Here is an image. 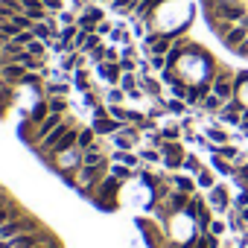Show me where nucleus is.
I'll list each match as a JSON object with an SVG mask.
<instances>
[{
	"instance_id": "29",
	"label": "nucleus",
	"mask_w": 248,
	"mask_h": 248,
	"mask_svg": "<svg viewBox=\"0 0 248 248\" xmlns=\"http://www.w3.org/2000/svg\"><path fill=\"white\" fill-rule=\"evenodd\" d=\"M245 6H248V3H245Z\"/></svg>"
},
{
	"instance_id": "26",
	"label": "nucleus",
	"mask_w": 248,
	"mask_h": 248,
	"mask_svg": "<svg viewBox=\"0 0 248 248\" xmlns=\"http://www.w3.org/2000/svg\"><path fill=\"white\" fill-rule=\"evenodd\" d=\"M239 3H248V0H239Z\"/></svg>"
},
{
	"instance_id": "15",
	"label": "nucleus",
	"mask_w": 248,
	"mask_h": 248,
	"mask_svg": "<svg viewBox=\"0 0 248 248\" xmlns=\"http://www.w3.org/2000/svg\"><path fill=\"white\" fill-rule=\"evenodd\" d=\"M135 85H138V79H135V73H123V76H120V88H123V91H126V93H132V91H138Z\"/></svg>"
},
{
	"instance_id": "23",
	"label": "nucleus",
	"mask_w": 248,
	"mask_h": 248,
	"mask_svg": "<svg viewBox=\"0 0 248 248\" xmlns=\"http://www.w3.org/2000/svg\"><path fill=\"white\" fill-rule=\"evenodd\" d=\"M225 228H228V222L216 219V222H210V228H207V231H210V233H216V236H222V233H225Z\"/></svg>"
},
{
	"instance_id": "13",
	"label": "nucleus",
	"mask_w": 248,
	"mask_h": 248,
	"mask_svg": "<svg viewBox=\"0 0 248 248\" xmlns=\"http://www.w3.org/2000/svg\"><path fill=\"white\" fill-rule=\"evenodd\" d=\"M196 184H199L202 190H213V187H216V184H213V172H210V170H202V172L196 175Z\"/></svg>"
},
{
	"instance_id": "7",
	"label": "nucleus",
	"mask_w": 248,
	"mask_h": 248,
	"mask_svg": "<svg viewBox=\"0 0 248 248\" xmlns=\"http://www.w3.org/2000/svg\"><path fill=\"white\" fill-rule=\"evenodd\" d=\"M199 108H202L204 114H219V111L225 108V99H219V96H216V93L210 91V93H207V96L202 99V105H199Z\"/></svg>"
},
{
	"instance_id": "1",
	"label": "nucleus",
	"mask_w": 248,
	"mask_h": 248,
	"mask_svg": "<svg viewBox=\"0 0 248 248\" xmlns=\"http://www.w3.org/2000/svg\"><path fill=\"white\" fill-rule=\"evenodd\" d=\"M233 76H236V73H231V70H216V73H213V93H216L219 99H225V102L236 96Z\"/></svg>"
},
{
	"instance_id": "3",
	"label": "nucleus",
	"mask_w": 248,
	"mask_h": 248,
	"mask_svg": "<svg viewBox=\"0 0 248 248\" xmlns=\"http://www.w3.org/2000/svg\"><path fill=\"white\" fill-rule=\"evenodd\" d=\"M27 73H30V70H27L24 64H18V62H9V64L0 67V79H3L6 85H12V88H21Z\"/></svg>"
},
{
	"instance_id": "20",
	"label": "nucleus",
	"mask_w": 248,
	"mask_h": 248,
	"mask_svg": "<svg viewBox=\"0 0 248 248\" xmlns=\"http://www.w3.org/2000/svg\"><path fill=\"white\" fill-rule=\"evenodd\" d=\"M161 135H164V140H178L181 126H164V129H161Z\"/></svg>"
},
{
	"instance_id": "12",
	"label": "nucleus",
	"mask_w": 248,
	"mask_h": 248,
	"mask_svg": "<svg viewBox=\"0 0 248 248\" xmlns=\"http://www.w3.org/2000/svg\"><path fill=\"white\" fill-rule=\"evenodd\" d=\"M181 170H187L190 175H199V172H202L204 167H202V161H199L196 155H187V158H184V167H181Z\"/></svg>"
},
{
	"instance_id": "28",
	"label": "nucleus",
	"mask_w": 248,
	"mask_h": 248,
	"mask_svg": "<svg viewBox=\"0 0 248 248\" xmlns=\"http://www.w3.org/2000/svg\"><path fill=\"white\" fill-rule=\"evenodd\" d=\"M245 155H248V149H245Z\"/></svg>"
},
{
	"instance_id": "10",
	"label": "nucleus",
	"mask_w": 248,
	"mask_h": 248,
	"mask_svg": "<svg viewBox=\"0 0 248 248\" xmlns=\"http://www.w3.org/2000/svg\"><path fill=\"white\" fill-rule=\"evenodd\" d=\"M99 21H102V12H99V9H88V12L82 15V30H93Z\"/></svg>"
},
{
	"instance_id": "9",
	"label": "nucleus",
	"mask_w": 248,
	"mask_h": 248,
	"mask_svg": "<svg viewBox=\"0 0 248 248\" xmlns=\"http://www.w3.org/2000/svg\"><path fill=\"white\" fill-rule=\"evenodd\" d=\"M96 138H99V135H96L93 126H82V132H79V149H82V152L91 149V146L96 143Z\"/></svg>"
},
{
	"instance_id": "17",
	"label": "nucleus",
	"mask_w": 248,
	"mask_h": 248,
	"mask_svg": "<svg viewBox=\"0 0 248 248\" xmlns=\"http://www.w3.org/2000/svg\"><path fill=\"white\" fill-rule=\"evenodd\" d=\"M47 102H50V111H56V114L67 111V99L64 96H47Z\"/></svg>"
},
{
	"instance_id": "11",
	"label": "nucleus",
	"mask_w": 248,
	"mask_h": 248,
	"mask_svg": "<svg viewBox=\"0 0 248 248\" xmlns=\"http://www.w3.org/2000/svg\"><path fill=\"white\" fill-rule=\"evenodd\" d=\"M138 6V0H111V9L114 12H123V15H132Z\"/></svg>"
},
{
	"instance_id": "27",
	"label": "nucleus",
	"mask_w": 248,
	"mask_h": 248,
	"mask_svg": "<svg viewBox=\"0 0 248 248\" xmlns=\"http://www.w3.org/2000/svg\"><path fill=\"white\" fill-rule=\"evenodd\" d=\"M222 248H231V245H222Z\"/></svg>"
},
{
	"instance_id": "16",
	"label": "nucleus",
	"mask_w": 248,
	"mask_h": 248,
	"mask_svg": "<svg viewBox=\"0 0 248 248\" xmlns=\"http://www.w3.org/2000/svg\"><path fill=\"white\" fill-rule=\"evenodd\" d=\"M140 85H143L140 91H146L149 96H158V91H161V85H158L155 79H149V76H140Z\"/></svg>"
},
{
	"instance_id": "21",
	"label": "nucleus",
	"mask_w": 248,
	"mask_h": 248,
	"mask_svg": "<svg viewBox=\"0 0 248 248\" xmlns=\"http://www.w3.org/2000/svg\"><path fill=\"white\" fill-rule=\"evenodd\" d=\"M123 93H126L123 88H114V91H108V102H111V105H120V102H123Z\"/></svg>"
},
{
	"instance_id": "8",
	"label": "nucleus",
	"mask_w": 248,
	"mask_h": 248,
	"mask_svg": "<svg viewBox=\"0 0 248 248\" xmlns=\"http://www.w3.org/2000/svg\"><path fill=\"white\" fill-rule=\"evenodd\" d=\"M170 181H172V187H175V190H181V193H196V187H199L193 175H172Z\"/></svg>"
},
{
	"instance_id": "2",
	"label": "nucleus",
	"mask_w": 248,
	"mask_h": 248,
	"mask_svg": "<svg viewBox=\"0 0 248 248\" xmlns=\"http://www.w3.org/2000/svg\"><path fill=\"white\" fill-rule=\"evenodd\" d=\"M161 155H164V167L167 170H181L184 167V146L178 143V140H164V146H161Z\"/></svg>"
},
{
	"instance_id": "22",
	"label": "nucleus",
	"mask_w": 248,
	"mask_h": 248,
	"mask_svg": "<svg viewBox=\"0 0 248 248\" xmlns=\"http://www.w3.org/2000/svg\"><path fill=\"white\" fill-rule=\"evenodd\" d=\"M149 64H152V70H164L167 67V56H149Z\"/></svg>"
},
{
	"instance_id": "4",
	"label": "nucleus",
	"mask_w": 248,
	"mask_h": 248,
	"mask_svg": "<svg viewBox=\"0 0 248 248\" xmlns=\"http://www.w3.org/2000/svg\"><path fill=\"white\" fill-rule=\"evenodd\" d=\"M207 204H210V210L225 213L228 204H231V193H228V187H225V184H216V187L210 190V196H207Z\"/></svg>"
},
{
	"instance_id": "19",
	"label": "nucleus",
	"mask_w": 248,
	"mask_h": 248,
	"mask_svg": "<svg viewBox=\"0 0 248 248\" xmlns=\"http://www.w3.org/2000/svg\"><path fill=\"white\" fill-rule=\"evenodd\" d=\"M111 175L120 178V181H126V178H132V170L126 164H117V167H111Z\"/></svg>"
},
{
	"instance_id": "5",
	"label": "nucleus",
	"mask_w": 248,
	"mask_h": 248,
	"mask_svg": "<svg viewBox=\"0 0 248 248\" xmlns=\"http://www.w3.org/2000/svg\"><path fill=\"white\" fill-rule=\"evenodd\" d=\"M245 38H248V30H245L242 24H236V27H233V30H231V32H228V35L222 38V44H225L228 50H236V47H239V44H242Z\"/></svg>"
},
{
	"instance_id": "25",
	"label": "nucleus",
	"mask_w": 248,
	"mask_h": 248,
	"mask_svg": "<svg viewBox=\"0 0 248 248\" xmlns=\"http://www.w3.org/2000/svg\"><path fill=\"white\" fill-rule=\"evenodd\" d=\"M239 216H242V219H245V225H248V207H242V210H239Z\"/></svg>"
},
{
	"instance_id": "24",
	"label": "nucleus",
	"mask_w": 248,
	"mask_h": 248,
	"mask_svg": "<svg viewBox=\"0 0 248 248\" xmlns=\"http://www.w3.org/2000/svg\"><path fill=\"white\" fill-rule=\"evenodd\" d=\"M44 6H47L50 12H62V0H44Z\"/></svg>"
},
{
	"instance_id": "18",
	"label": "nucleus",
	"mask_w": 248,
	"mask_h": 248,
	"mask_svg": "<svg viewBox=\"0 0 248 248\" xmlns=\"http://www.w3.org/2000/svg\"><path fill=\"white\" fill-rule=\"evenodd\" d=\"M167 111H170V114H184V111H187V102L178 99V96H172V99H167Z\"/></svg>"
},
{
	"instance_id": "6",
	"label": "nucleus",
	"mask_w": 248,
	"mask_h": 248,
	"mask_svg": "<svg viewBox=\"0 0 248 248\" xmlns=\"http://www.w3.org/2000/svg\"><path fill=\"white\" fill-rule=\"evenodd\" d=\"M210 170H216V172H219V175H225V178H233V172H236L233 161H225L222 155H213V161H210Z\"/></svg>"
},
{
	"instance_id": "14",
	"label": "nucleus",
	"mask_w": 248,
	"mask_h": 248,
	"mask_svg": "<svg viewBox=\"0 0 248 248\" xmlns=\"http://www.w3.org/2000/svg\"><path fill=\"white\" fill-rule=\"evenodd\" d=\"M233 184L242 187V190L248 187V161H245L242 167H236V172H233Z\"/></svg>"
}]
</instances>
